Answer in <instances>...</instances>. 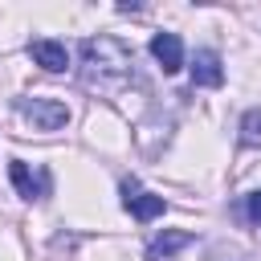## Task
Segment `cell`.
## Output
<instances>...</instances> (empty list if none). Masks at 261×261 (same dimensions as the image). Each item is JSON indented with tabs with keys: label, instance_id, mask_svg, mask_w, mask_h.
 <instances>
[{
	"label": "cell",
	"instance_id": "obj_8",
	"mask_svg": "<svg viewBox=\"0 0 261 261\" xmlns=\"http://www.w3.org/2000/svg\"><path fill=\"white\" fill-rule=\"evenodd\" d=\"M192 245V232H179V228H167V232H159V237H151V245H147V261H171L179 249H188Z\"/></svg>",
	"mask_w": 261,
	"mask_h": 261
},
{
	"label": "cell",
	"instance_id": "obj_5",
	"mask_svg": "<svg viewBox=\"0 0 261 261\" xmlns=\"http://www.w3.org/2000/svg\"><path fill=\"white\" fill-rule=\"evenodd\" d=\"M29 57H33V65H41V69H49V73H61V69L69 65V49H65L61 41H53V37L29 41Z\"/></svg>",
	"mask_w": 261,
	"mask_h": 261
},
{
	"label": "cell",
	"instance_id": "obj_3",
	"mask_svg": "<svg viewBox=\"0 0 261 261\" xmlns=\"http://www.w3.org/2000/svg\"><path fill=\"white\" fill-rule=\"evenodd\" d=\"M122 208L139 220V224H151L155 216H163V196H151L139 188V179H122Z\"/></svg>",
	"mask_w": 261,
	"mask_h": 261
},
{
	"label": "cell",
	"instance_id": "obj_1",
	"mask_svg": "<svg viewBox=\"0 0 261 261\" xmlns=\"http://www.w3.org/2000/svg\"><path fill=\"white\" fill-rule=\"evenodd\" d=\"M135 53L118 37H86L82 41V82L98 94H114L130 82Z\"/></svg>",
	"mask_w": 261,
	"mask_h": 261
},
{
	"label": "cell",
	"instance_id": "obj_2",
	"mask_svg": "<svg viewBox=\"0 0 261 261\" xmlns=\"http://www.w3.org/2000/svg\"><path fill=\"white\" fill-rule=\"evenodd\" d=\"M16 110L24 122H33V130H61L69 122V106L57 98H20Z\"/></svg>",
	"mask_w": 261,
	"mask_h": 261
},
{
	"label": "cell",
	"instance_id": "obj_4",
	"mask_svg": "<svg viewBox=\"0 0 261 261\" xmlns=\"http://www.w3.org/2000/svg\"><path fill=\"white\" fill-rule=\"evenodd\" d=\"M188 73H192V86L216 90V86L224 82V65H220V53H216V49H196V57H192Z\"/></svg>",
	"mask_w": 261,
	"mask_h": 261
},
{
	"label": "cell",
	"instance_id": "obj_6",
	"mask_svg": "<svg viewBox=\"0 0 261 261\" xmlns=\"http://www.w3.org/2000/svg\"><path fill=\"white\" fill-rule=\"evenodd\" d=\"M151 57L159 61L163 73H175V69L184 65V45H179V37H175V33H155V37H151Z\"/></svg>",
	"mask_w": 261,
	"mask_h": 261
},
{
	"label": "cell",
	"instance_id": "obj_10",
	"mask_svg": "<svg viewBox=\"0 0 261 261\" xmlns=\"http://www.w3.org/2000/svg\"><path fill=\"white\" fill-rule=\"evenodd\" d=\"M245 212H249V220L261 228V192H249V200H245Z\"/></svg>",
	"mask_w": 261,
	"mask_h": 261
},
{
	"label": "cell",
	"instance_id": "obj_7",
	"mask_svg": "<svg viewBox=\"0 0 261 261\" xmlns=\"http://www.w3.org/2000/svg\"><path fill=\"white\" fill-rule=\"evenodd\" d=\"M8 175H12V188H16V196H20V200H41V196H45V184H49V175H45V171H41V175H33V171H29V163L12 159V163H8Z\"/></svg>",
	"mask_w": 261,
	"mask_h": 261
},
{
	"label": "cell",
	"instance_id": "obj_9",
	"mask_svg": "<svg viewBox=\"0 0 261 261\" xmlns=\"http://www.w3.org/2000/svg\"><path fill=\"white\" fill-rule=\"evenodd\" d=\"M241 143L245 147H261V110H245V118H241Z\"/></svg>",
	"mask_w": 261,
	"mask_h": 261
}]
</instances>
